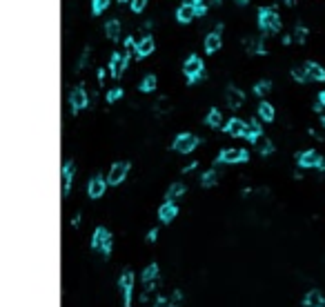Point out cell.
<instances>
[{
  "mask_svg": "<svg viewBox=\"0 0 325 307\" xmlns=\"http://www.w3.org/2000/svg\"><path fill=\"white\" fill-rule=\"evenodd\" d=\"M221 49V31H212V34H207V38H205V51L207 53H214Z\"/></svg>",
  "mask_w": 325,
  "mask_h": 307,
  "instance_id": "cell-20",
  "label": "cell"
},
{
  "mask_svg": "<svg viewBox=\"0 0 325 307\" xmlns=\"http://www.w3.org/2000/svg\"><path fill=\"white\" fill-rule=\"evenodd\" d=\"M105 34H107V38L109 40H118L120 38V22L116 20V18H111V20H107V25H105Z\"/></svg>",
  "mask_w": 325,
  "mask_h": 307,
  "instance_id": "cell-24",
  "label": "cell"
},
{
  "mask_svg": "<svg viewBox=\"0 0 325 307\" xmlns=\"http://www.w3.org/2000/svg\"><path fill=\"white\" fill-rule=\"evenodd\" d=\"M118 2H129V0H118Z\"/></svg>",
  "mask_w": 325,
  "mask_h": 307,
  "instance_id": "cell-46",
  "label": "cell"
},
{
  "mask_svg": "<svg viewBox=\"0 0 325 307\" xmlns=\"http://www.w3.org/2000/svg\"><path fill=\"white\" fill-rule=\"evenodd\" d=\"M258 118H261L263 123H272V120H274V107L267 100H263L261 105H258Z\"/></svg>",
  "mask_w": 325,
  "mask_h": 307,
  "instance_id": "cell-23",
  "label": "cell"
},
{
  "mask_svg": "<svg viewBox=\"0 0 325 307\" xmlns=\"http://www.w3.org/2000/svg\"><path fill=\"white\" fill-rule=\"evenodd\" d=\"M205 125H207V127H214V129L223 127V116H221V111H218V109H209V114L205 116Z\"/></svg>",
  "mask_w": 325,
  "mask_h": 307,
  "instance_id": "cell-26",
  "label": "cell"
},
{
  "mask_svg": "<svg viewBox=\"0 0 325 307\" xmlns=\"http://www.w3.org/2000/svg\"><path fill=\"white\" fill-rule=\"evenodd\" d=\"M243 100H245V93L240 91V89L227 87V105H230L232 109H238V107L243 105Z\"/></svg>",
  "mask_w": 325,
  "mask_h": 307,
  "instance_id": "cell-19",
  "label": "cell"
},
{
  "mask_svg": "<svg viewBox=\"0 0 325 307\" xmlns=\"http://www.w3.org/2000/svg\"><path fill=\"white\" fill-rule=\"evenodd\" d=\"M216 178H218V174H216V169H207V172L200 176V185L207 189V187H214L216 185Z\"/></svg>",
  "mask_w": 325,
  "mask_h": 307,
  "instance_id": "cell-27",
  "label": "cell"
},
{
  "mask_svg": "<svg viewBox=\"0 0 325 307\" xmlns=\"http://www.w3.org/2000/svg\"><path fill=\"white\" fill-rule=\"evenodd\" d=\"M319 102L325 107V91H321V93H319Z\"/></svg>",
  "mask_w": 325,
  "mask_h": 307,
  "instance_id": "cell-42",
  "label": "cell"
},
{
  "mask_svg": "<svg viewBox=\"0 0 325 307\" xmlns=\"http://www.w3.org/2000/svg\"><path fill=\"white\" fill-rule=\"evenodd\" d=\"M258 27H261V31L265 36L280 31V18H279V13H276L274 9L261 7V9H258Z\"/></svg>",
  "mask_w": 325,
  "mask_h": 307,
  "instance_id": "cell-1",
  "label": "cell"
},
{
  "mask_svg": "<svg viewBox=\"0 0 325 307\" xmlns=\"http://www.w3.org/2000/svg\"><path fill=\"white\" fill-rule=\"evenodd\" d=\"M107 185H109V182H107L100 174H96V176H92L89 178V182H87V196L89 198H93V200L100 198V196L107 191Z\"/></svg>",
  "mask_w": 325,
  "mask_h": 307,
  "instance_id": "cell-10",
  "label": "cell"
},
{
  "mask_svg": "<svg viewBox=\"0 0 325 307\" xmlns=\"http://www.w3.org/2000/svg\"><path fill=\"white\" fill-rule=\"evenodd\" d=\"M196 16H198V13H196V4H181V7L176 9V20L183 22V25L194 20Z\"/></svg>",
  "mask_w": 325,
  "mask_h": 307,
  "instance_id": "cell-17",
  "label": "cell"
},
{
  "mask_svg": "<svg viewBox=\"0 0 325 307\" xmlns=\"http://www.w3.org/2000/svg\"><path fill=\"white\" fill-rule=\"evenodd\" d=\"M129 7H132L134 13H140L147 7V0H129Z\"/></svg>",
  "mask_w": 325,
  "mask_h": 307,
  "instance_id": "cell-35",
  "label": "cell"
},
{
  "mask_svg": "<svg viewBox=\"0 0 325 307\" xmlns=\"http://www.w3.org/2000/svg\"><path fill=\"white\" fill-rule=\"evenodd\" d=\"M203 71V60H200L198 56H189L185 60V65H183V74L189 78V76H194V74H200Z\"/></svg>",
  "mask_w": 325,
  "mask_h": 307,
  "instance_id": "cell-18",
  "label": "cell"
},
{
  "mask_svg": "<svg viewBox=\"0 0 325 307\" xmlns=\"http://www.w3.org/2000/svg\"><path fill=\"white\" fill-rule=\"evenodd\" d=\"M176 216H178V205L174 203V200H165L158 207V220L163 222V225H169Z\"/></svg>",
  "mask_w": 325,
  "mask_h": 307,
  "instance_id": "cell-11",
  "label": "cell"
},
{
  "mask_svg": "<svg viewBox=\"0 0 325 307\" xmlns=\"http://www.w3.org/2000/svg\"><path fill=\"white\" fill-rule=\"evenodd\" d=\"M120 98H123V89L120 87H114L107 91V102H116V100H120Z\"/></svg>",
  "mask_w": 325,
  "mask_h": 307,
  "instance_id": "cell-33",
  "label": "cell"
},
{
  "mask_svg": "<svg viewBox=\"0 0 325 307\" xmlns=\"http://www.w3.org/2000/svg\"><path fill=\"white\" fill-rule=\"evenodd\" d=\"M140 278H142V285H147V283H156V280H158V265H156V263H149V265H147L145 269H142Z\"/></svg>",
  "mask_w": 325,
  "mask_h": 307,
  "instance_id": "cell-22",
  "label": "cell"
},
{
  "mask_svg": "<svg viewBox=\"0 0 325 307\" xmlns=\"http://www.w3.org/2000/svg\"><path fill=\"white\" fill-rule=\"evenodd\" d=\"M127 65H129V56H127V53H120V51L111 53V58H109V71H111V76H114V78H120V76L125 74V69H127Z\"/></svg>",
  "mask_w": 325,
  "mask_h": 307,
  "instance_id": "cell-9",
  "label": "cell"
},
{
  "mask_svg": "<svg viewBox=\"0 0 325 307\" xmlns=\"http://www.w3.org/2000/svg\"><path fill=\"white\" fill-rule=\"evenodd\" d=\"M196 165H198V163H196V160H194V163H189L185 169H183V172H185V174H187V172H191V169H196Z\"/></svg>",
  "mask_w": 325,
  "mask_h": 307,
  "instance_id": "cell-41",
  "label": "cell"
},
{
  "mask_svg": "<svg viewBox=\"0 0 325 307\" xmlns=\"http://www.w3.org/2000/svg\"><path fill=\"white\" fill-rule=\"evenodd\" d=\"M118 289H120V296H123V305L132 307V296H134V271L132 269H125L120 274Z\"/></svg>",
  "mask_w": 325,
  "mask_h": 307,
  "instance_id": "cell-3",
  "label": "cell"
},
{
  "mask_svg": "<svg viewBox=\"0 0 325 307\" xmlns=\"http://www.w3.org/2000/svg\"><path fill=\"white\" fill-rule=\"evenodd\" d=\"M198 0H183V4H196Z\"/></svg>",
  "mask_w": 325,
  "mask_h": 307,
  "instance_id": "cell-44",
  "label": "cell"
},
{
  "mask_svg": "<svg viewBox=\"0 0 325 307\" xmlns=\"http://www.w3.org/2000/svg\"><path fill=\"white\" fill-rule=\"evenodd\" d=\"M296 163H298V167H303V169H312V167L325 169V160L321 158L319 151H314V149H307V151L296 154Z\"/></svg>",
  "mask_w": 325,
  "mask_h": 307,
  "instance_id": "cell-6",
  "label": "cell"
},
{
  "mask_svg": "<svg viewBox=\"0 0 325 307\" xmlns=\"http://www.w3.org/2000/svg\"><path fill=\"white\" fill-rule=\"evenodd\" d=\"M292 78L296 80V83H310V76H307L305 65H303V67H294V69H292Z\"/></svg>",
  "mask_w": 325,
  "mask_h": 307,
  "instance_id": "cell-30",
  "label": "cell"
},
{
  "mask_svg": "<svg viewBox=\"0 0 325 307\" xmlns=\"http://www.w3.org/2000/svg\"><path fill=\"white\" fill-rule=\"evenodd\" d=\"M272 91V83L270 80H258L256 85H254V93H256V96H267V93Z\"/></svg>",
  "mask_w": 325,
  "mask_h": 307,
  "instance_id": "cell-28",
  "label": "cell"
},
{
  "mask_svg": "<svg viewBox=\"0 0 325 307\" xmlns=\"http://www.w3.org/2000/svg\"><path fill=\"white\" fill-rule=\"evenodd\" d=\"M243 138H245V140H249L252 145H256V142L263 138V127H261V123H258V120H249L247 127H245Z\"/></svg>",
  "mask_w": 325,
  "mask_h": 307,
  "instance_id": "cell-13",
  "label": "cell"
},
{
  "mask_svg": "<svg viewBox=\"0 0 325 307\" xmlns=\"http://www.w3.org/2000/svg\"><path fill=\"white\" fill-rule=\"evenodd\" d=\"M205 11H207L205 2H203V0H198V2H196V13H198V16H205Z\"/></svg>",
  "mask_w": 325,
  "mask_h": 307,
  "instance_id": "cell-39",
  "label": "cell"
},
{
  "mask_svg": "<svg viewBox=\"0 0 325 307\" xmlns=\"http://www.w3.org/2000/svg\"><path fill=\"white\" fill-rule=\"evenodd\" d=\"M212 2H214V4H221V2H223V0H212Z\"/></svg>",
  "mask_w": 325,
  "mask_h": 307,
  "instance_id": "cell-45",
  "label": "cell"
},
{
  "mask_svg": "<svg viewBox=\"0 0 325 307\" xmlns=\"http://www.w3.org/2000/svg\"><path fill=\"white\" fill-rule=\"evenodd\" d=\"M247 158H249V151L238 149V147H225V149H221L216 163H221V165H234V163H245Z\"/></svg>",
  "mask_w": 325,
  "mask_h": 307,
  "instance_id": "cell-4",
  "label": "cell"
},
{
  "mask_svg": "<svg viewBox=\"0 0 325 307\" xmlns=\"http://www.w3.org/2000/svg\"><path fill=\"white\" fill-rule=\"evenodd\" d=\"M92 249L93 252H100L105 258H109L111 254V231L107 227H96L92 236Z\"/></svg>",
  "mask_w": 325,
  "mask_h": 307,
  "instance_id": "cell-2",
  "label": "cell"
},
{
  "mask_svg": "<svg viewBox=\"0 0 325 307\" xmlns=\"http://www.w3.org/2000/svg\"><path fill=\"white\" fill-rule=\"evenodd\" d=\"M245 127H247V123H243L240 118H230L225 125H223V132L232 138H243Z\"/></svg>",
  "mask_w": 325,
  "mask_h": 307,
  "instance_id": "cell-12",
  "label": "cell"
},
{
  "mask_svg": "<svg viewBox=\"0 0 325 307\" xmlns=\"http://www.w3.org/2000/svg\"><path fill=\"white\" fill-rule=\"evenodd\" d=\"M258 151H261V156L274 154V142H272L270 138H261V140H258Z\"/></svg>",
  "mask_w": 325,
  "mask_h": 307,
  "instance_id": "cell-31",
  "label": "cell"
},
{
  "mask_svg": "<svg viewBox=\"0 0 325 307\" xmlns=\"http://www.w3.org/2000/svg\"><path fill=\"white\" fill-rule=\"evenodd\" d=\"M87 58H89V49H85L83 56H80V60H78V67H76V69H83V67L87 65Z\"/></svg>",
  "mask_w": 325,
  "mask_h": 307,
  "instance_id": "cell-37",
  "label": "cell"
},
{
  "mask_svg": "<svg viewBox=\"0 0 325 307\" xmlns=\"http://www.w3.org/2000/svg\"><path fill=\"white\" fill-rule=\"evenodd\" d=\"M89 98H87V91H85L83 85H78V87H74L69 91V105H71V111L74 114H78V111H83L85 107H87Z\"/></svg>",
  "mask_w": 325,
  "mask_h": 307,
  "instance_id": "cell-8",
  "label": "cell"
},
{
  "mask_svg": "<svg viewBox=\"0 0 325 307\" xmlns=\"http://www.w3.org/2000/svg\"><path fill=\"white\" fill-rule=\"evenodd\" d=\"M156 236H158V229H149V234H147V243H154Z\"/></svg>",
  "mask_w": 325,
  "mask_h": 307,
  "instance_id": "cell-40",
  "label": "cell"
},
{
  "mask_svg": "<svg viewBox=\"0 0 325 307\" xmlns=\"http://www.w3.org/2000/svg\"><path fill=\"white\" fill-rule=\"evenodd\" d=\"M183 194H185V185H183V182H174V185H169L167 194H165V200H174V203H176Z\"/></svg>",
  "mask_w": 325,
  "mask_h": 307,
  "instance_id": "cell-25",
  "label": "cell"
},
{
  "mask_svg": "<svg viewBox=\"0 0 325 307\" xmlns=\"http://www.w3.org/2000/svg\"><path fill=\"white\" fill-rule=\"evenodd\" d=\"M74 163L71 160H65L62 163V196H67L69 194V189H71V182H74Z\"/></svg>",
  "mask_w": 325,
  "mask_h": 307,
  "instance_id": "cell-14",
  "label": "cell"
},
{
  "mask_svg": "<svg viewBox=\"0 0 325 307\" xmlns=\"http://www.w3.org/2000/svg\"><path fill=\"white\" fill-rule=\"evenodd\" d=\"M247 2H249V0H236V4H240V7H245Z\"/></svg>",
  "mask_w": 325,
  "mask_h": 307,
  "instance_id": "cell-43",
  "label": "cell"
},
{
  "mask_svg": "<svg viewBox=\"0 0 325 307\" xmlns=\"http://www.w3.org/2000/svg\"><path fill=\"white\" fill-rule=\"evenodd\" d=\"M247 49H249L252 53L263 51V47H261V38H249V40H247Z\"/></svg>",
  "mask_w": 325,
  "mask_h": 307,
  "instance_id": "cell-34",
  "label": "cell"
},
{
  "mask_svg": "<svg viewBox=\"0 0 325 307\" xmlns=\"http://www.w3.org/2000/svg\"><path fill=\"white\" fill-rule=\"evenodd\" d=\"M129 167H132V165H129L127 160H118V163H114L111 165V169H109V174H107V182H109L111 187L120 185V182L127 178Z\"/></svg>",
  "mask_w": 325,
  "mask_h": 307,
  "instance_id": "cell-7",
  "label": "cell"
},
{
  "mask_svg": "<svg viewBox=\"0 0 325 307\" xmlns=\"http://www.w3.org/2000/svg\"><path fill=\"white\" fill-rule=\"evenodd\" d=\"M196 145H198V138H196L194 133L185 132V133H178V136L174 138L172 149L178 151V154H191V151L196 149Z\"/></svg>",
  "mask_w": 325,
  "mask_h": 307,
  "instance_id": "cell-5",
  "label": "cell"
},
{
  "mask_svg": "<svg viewBox=\"0 0 325 307\" xmlns=\"http://www.w3.org/2000/svg\"><path fill=\"white\" fill-rule=\"evenodd\" d=\"M303 305L305 307H325V296L321 289H310L303 298Z\"/></svg>",
  "mask_w": 325,
  "mask_h": 307,
  "instance_id": "cell-16",
  "label": "cell"
},
{
  "mask_svg": "<svg viewBox=\"0 0 325 307\" xmlns=\"http://www.w3.org/2000/svg\"><path fill=\"white\" fill-rule=\"evenodd\" d=\"M154 49H156L154 38H151V36H142V38L136 43L134 51H136V58H147L151 51H154Z\"/></svg>",
  "mask_w": 325,
  "mask_h": 307,
  "instance_id": "cell-15",
  "label": "cell"
},
{
  "mask_svg": "<svg viewBox=\"0 0 325 307\" xmlns=\"http://www.w3.org/2000/svg\"><path fill=\"white\" fill-rule=\"evenodd\" d=\"M305 36H307L305 27H296V40H298V43H303V40H305Z\"/></svg>",
  "mask_w": 325,
  "mask_h": 307,
  "instance_id": "cell-38",
  "label": "cell"
},
{
  "mask_svg": "<svg viewBox=\"0 0 325 307\" xmlns=\"http://www.w3.org/2000/svg\"><path fill=\"white\" fill-rule=\"evenodd\" d=\"M154 89H156V76L154 74H147L145 78H142V83H140V91L149 93V91H154Z\"/></svg>",
  "mask_w": 325,
  "mask_h": 307,
  "instance_id": "cell-29",
  "label": "cell"
},
{
  "mask_svg": "<svg viewBox=\"0 0 325 307\" xmlns=\"http://www.w3.org/2000/svg\"><path fill=\"white\" fill-rule=\"evenodd\" d=\"M305 69H307L310 80H316V83H323V80H325V69L321 65H316V62H307Z\"/></svg>",
  "mask_w": 325,
  "mask_h": 307,
  "instance_id": "cell-21",
  "label": "cell"
},
{
  "mask_svg": "<svg viewBox=\"0 0 325 307\" xmlns=\"http://www.w3.org/2000/svg\"><path fill=\"white\" fill-rule=\"evenodd\" d=\"M205 78V71H200V74H194V76H189V78H187V83L189 85H196V83H200V80Z\"/></svg>",
  "mask_w": 325,
  "mask_h": 307,
  "instance_id": "cell-36",
  "label": "cell"
},
{
  "mask_svg": "<svg viewBox=\"0 0 325 307\" xmlns=\"http://www.w3.org/2000/svg\"><path fill=\"white\" fill-rule=\"evenodd\" d=\"M109 2H111V0H93V2H92V13H93V16H100V13L109 7Z\"/></svg>",
  "mask_w": 325,
  "mask_h": 307,
  "instance_id": "cell-32",
  "label": "cell"
}]
</instances>
